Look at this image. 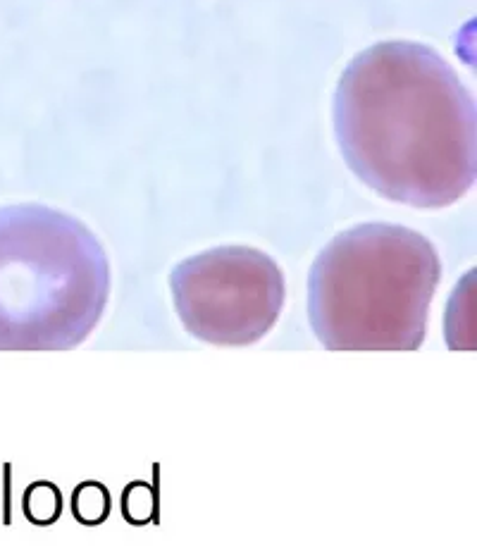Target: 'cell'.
I'll return each instance as SVG.
<instances>
[{
  "label": "cell",
  "mask_w": 477,
  "mask_h": 546,
  "mask_svg": "<svg viewBox=\"0 0 477 546\" xmlns=\"http://www.w3.org/2000/svg\"><path fill=\"white\" fill-rule=\"evenodd\" d=\"M334 134L353 175L394 203L446 208L475 184L473 93L423 43H377L349 62L334 93Z\"/></svg>",
  "instance_id": "6da1fadb"
},
{
  "label": "cell",
  "mask_w": 477,
  "mask_h": 546,
  "mask_svg": "<svg viewBox=\"0 0 477 546\" xmlns=\"http://www.w3.org/2000/svg\"><path fill=\"white\" fill-rule=\"evenodd\" d=\"M184 330L213 346L256 344L284 308V275L275 258L249 246H218L196 253L170 275Z\"/></svg>",
  "instance_id": "277c9868"
},
{
  "label": "cell",
  "mask_w": 477,
  "mask_h": 546,
  "mask_svg": "<svg viewBox=\"0 0 477 546\" xmlns=\"http://www.w3.org/2000/svg\"><path fill=\"white\" fill-rule=\"evenodd\" d=\"M108 296V253L82 220L39 203L0 208V351L84 344Z\"/></svg>",
  "instance_id": "3957f363"
},
{
  "label": "cell",
  "mask_w": 477,
  "mask_h": 546,
  "mask_svg": "<svg viewBox=\"0 0 477 546\" xmlns=\"http://www.w3.org/2000/svg\"><path fill=\"white\" fill-rule=\"evenodd\" d=\"M122 516L129 525H148L156 518V494L148 482H132L122 494Z\"/></svg>",
  "instance_id": "52a82bcc"
},
{
  "label": "cell",
  "mask_w": 477,
  "mask_h": 546,
  "mask_svg": "<svg viewBox=\"0 0 477 546\" xmlns=\"http://www.w3.org/2000/svg\"><path fill=\"white\" fill-rule=\"evenodd\" d=\"M439 277L430 239L392 222H365L337 234L315 258L308 320L330 351H415Z\"/></svg>",
  "instance_id": "7a4b0ae2"
},
{
  "label": "cell",
  "mask_w": 477,
  "mask_h": 546,
  "mask_svg": "<svg viewBox=\"0 0 477 546\" xmlns=\"http://www.w3.org/2000/svg\"><path fill=\"white\" fill-rule=\"evenodd\" d=\"M22 508L29 523L48 527L58 523L60 513H63V496L53 482H34L24 492Z\"/></svg>",
  "instance_id": "8992f818"
},
{
  "label": "cell",
  "mask_w": 477,
  "mask_h": 546,
  "mask_svg": "<svg viewBox=\"0 0 477 546\" xmlns=\"http://www.w3.org/2000/svg\"><path fill=\"white\" fill-rule=\"evenodd\" d=\"M72 516L86 527L103 525L110 516V492L96 480H86L72 494Z\"/></svg>",
  "instance_id": "5b68a950"
}]
</instances>
